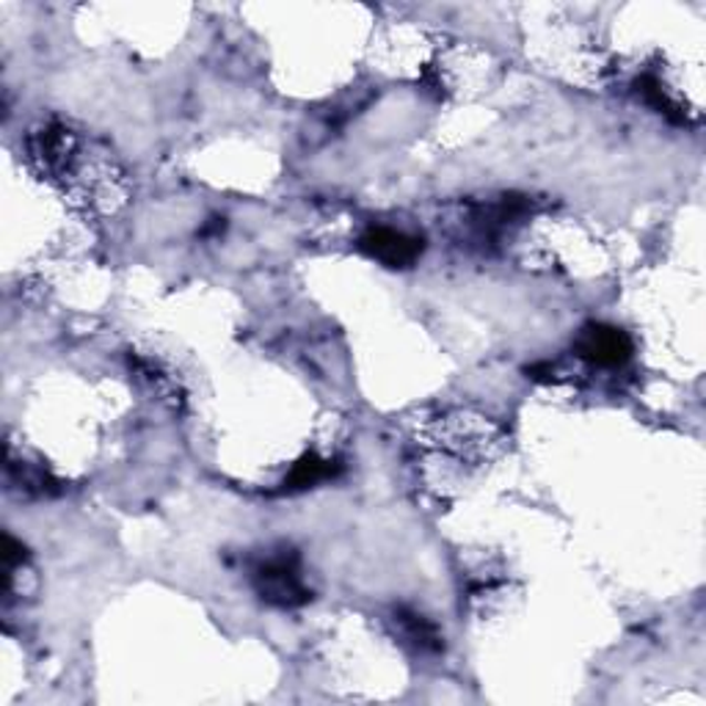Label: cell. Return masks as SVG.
<instances>
[{
  "instance_id": "obj_3",
  "label": "cell",
  "mask_w": 706,
  "mask_h": 706,
  "mask_svg": "<svg viewBox=\"0 0 706 706\" xmlns=\"http://www.w3.org/2000/svg\"><path fill=\"white\" fill-rule=\"evenodd\" d=\"M577 353L602 367H619L632 356V340L621 329L591 323L582 329L580 340H577Z\"/></svg>"
},
{
  "instance_id": "obj_5",
  "label": "cell",
  "mask_w": 706,
  "mask_h": 706,
  "mask_svg": "<svg viewBox=\"0 0 706 706\" xmlns=\"http://www.w3.org/2000/svg\"><path fill=\"white\" fill-rule=\"evenodd\" d=\"M397 624L403 626V635L412 643H417L419 648H439V635H436L434 624H428L423 615L401 610V613H397Z\"/></svg>"
},
{
  "instance_id": "obj_2",
  "label": "cell",
  "mask_w": 706,
  "mask_h": 706,
  "mask_svg": "<svg viewBox=\"0 0 706 706\" xmlns=\"http://www.w3.org/2000/svg\"><path fill=\"white\" fill-rule=\"evenodd\" d=\"M359 249L373 260L384 262L386 268H408L423 255V240L390 227H370L359 238Z\"/></svg>"
},
{
  "instance_id": "obj_4",
  "label": "cell",
  "mask_w": 706,
  "mask_h": 706,
  "mask_svg": "<svg viewBox=\"0 0 706 706\" xmlns=\"http://www.w3.org/2000/svg\"><path fill=\"white\" fill-rule=\"evenodd\" d=\"M338 464L326 461V458L318 456H304L299 464L293 467V473L284 480V491H301L310 489V486L321 484V480H329L338 475Z\"/></svg>"
},
{
  "instance_id": "obj_1",
  "label": "cell",
  "mask_w": 706,
  "mask_h": 706,
  "mask_svg": "<svg viewBox=\"0 0 706 706\" xmlns=\"http://www.w3.org/2000/svg\"><path fill=\"white\" fill-rule=\"evenodd\" d=\"M257 591L266 602L279 604V608H295L310 599L304 582H301L299 569H295L293 554H279L257 569L255 574Z\"/></svg>"
},
{
  "instance_id": "obj_6",
  "label": "cell",
  "mask_w": 706,
  "mask_h": 706,
  "mask_svg": "<svg viewBox=\"0 0 706 706\" xmlns=\"http://www.w3.org/2000/svg\"><path fill=\"white\" fill-rule=\"evenodd\" d=\"M637 92L643 94V97H646V103H652L654 108L660 111V114H665V116H671V120H682L679 114H676V108H674V103H671L668 100V94L663 92V89H660V83L654 81V77H637Z\"/></svg>"
}]
</instances>
